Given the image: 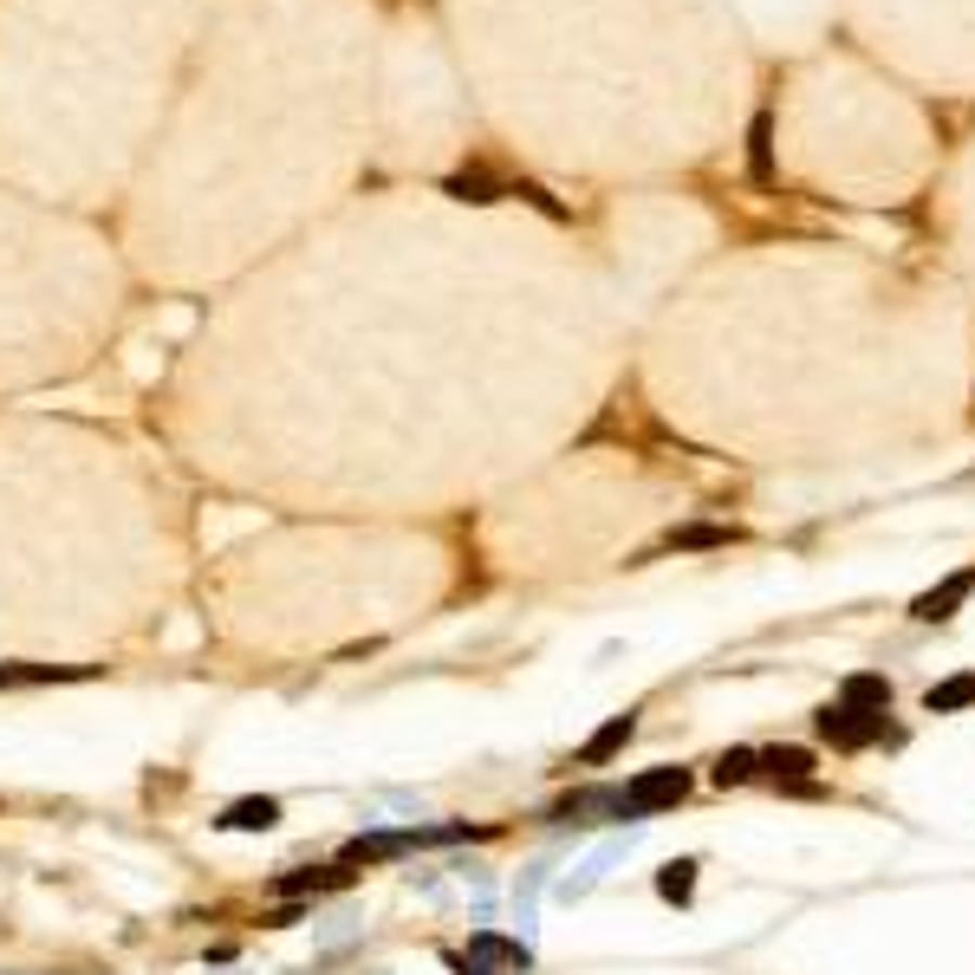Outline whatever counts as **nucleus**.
Here are the masks:
<instances>
[{"label":"nucleus","instance_id":"obj_15","mask_svg":"<svg viewBox=\"0 0 975 975\" xmlns=\"http://www.w3.org/2000/svg\"><path fill=\"white\" fill-rule=\"evenodd\" d=\"M839 703H846V709H865V716H885V709H891V677H872V670H865V677H846V683H839Z\"/></svg>","mask_w":975,"mask_h":975},{"label":"nucleus","instance_id":"obj_8","mask_svg":"<svg viewBox=\"0 0 975 975\" xmlns=\"http://www.w3.org/2000/svg\"><path fill=\"white\" fill-rule=\"evenodd\" d=\"M891 716V709H885ZM885 716H865V709H846V703H826L820 716H813V729H820V742H833V748H872V742H898V729H885Z\"/></svg>","mask_w":975,"mask_h":975},{"label":"nucleus","instance_id":"obj_13","mask_svg":"<svg viewBox=\"0 0 975 975\" xmlns=\"http://www.w3.org/2000/svg\"><path fill=\"white\" fill-rule=\"evenodd\" d=\"M215 826H221V833H273V826H280V800H273V794H247V800L221 807Z\"/></svg>","mask_w":975,"mask_h":975},{"label":"nucleus","instance_id":"obj_18","mask_svg":"<svg viewBox=\"0 0 975 975\" xmlns=\"http://www.w3.org/2000/svg\"><path fill=\"white\" fill-rule=\"evenodd\" d=\"M696 872H703L696 859H670V865L657 872V898H664V905H690V898H696Z\"/></svg>","mask_w":975,"mask_h":975},{"label":"nucleus","instance_id":"obj_10","mask_svg":"<svg viewBox=\"0 0 975 975\" xmlns=\"http://www.w3.org/2000/svg\"><path fill=\"white\" fill-rule=\"evenodd\" d=\"M351 878H358V865H345V859H338V865H319V872H280V878H273V891L299 905V898H325V891H351Z\"/></svg>","mask_w":975,"mask_h":975},{"label":"nucleus","instance_id":"obj_9","mask_svg":"<svg viewBox=\"0 0 975 975\" xmlns=\"http://www.w3.org/2000/svg\"><path fill=\"white\" fill-rule=\"evenodd\" d=\"M970 592H975V566H963V573H950L944 586L918 592V599H911V618H918V625H950V618H957V605H963Z\"/></svg>","mask_w":975,"mask_h":975},{"label":"nucleus","instance_id":"obj_7","mask_svg":"<svg viewBox=\"0 0 975 975\" xmlns=\"http://www.w3.org/2000/svg\"><path fill=\"white\" fill-rule=\"evenodd\" d=\"M690 787H696V774H690V768H644V774H631V781H625V820H651V813L677 807Z\"/></svg>","mask_w":975,"mask_h":975},{"label":"nucleus","instance_id":"obj_14","mask_svg":"<svg viewBox=\"0 0 975 975\" xmlns=\"http://www.w3.org/2000/svg\"><path fill=\"white\" fill-rule=\"evenodd\" d=\"M761 761V781H774V787H787V781H813V748H761L755 755Z\"/></svg>","mask_w":975,"mask_h":975},{"label":"nucleus","instance_id":"obj_20","mask_svg":"<svg viewBox=\"0 0 975 975\" xmlns=\"http://www.w3.org/2000/svg\"><path fill=\"white\" fill-rule=\"evenodd\" d=\"M755 150H748V163H755V176H774V124L768 117H755Z\"/></svg>","mask_w":975,"mask_h":975},{"label":"nucleus","instance_id":"obj_11","mask_svg":"<svg viewBox=\"0 0 975 975\" xmlns=\"http://www.w3.org/2000/svg\"><path fill=\"white\" fill-rule=\"evenodd\" d=\"M98 664H0V690H39V683H85Z\"/></svg>","mask_w":975,"mask_h":975},{"label":"nucleus","instance_id":"obj_17","mask_svg":"<svg viewBox=\"0 0 975 975\" xmlns=\"http://www.w3.org/2000/svg\"><path fill=\"white\" fill-rule=\"evenodd\" d=\"M709 781H716L722 794H729V787H748V781H761V761H755V748H729V755H716Z\"/></svg>","mask_w":975,"mask_h":975},{"label":"nucleus","instance_id":"obj_1","mask_svg":"<svg viewBox=\"0 0 975 975\" xmlns=\"http://www.w3.org/2000/svg\"><path fill=\"white\" fill-rule=\"evenodd\" d=\"M547 254L495 202L358 189L273 260L221 286L169 384V429L215 475L280 495L410 482L475 423Z\"/></svg>","mask_w":975,"mask_h":975},{"label":"nucleus","instance_id":"obj_16","mask_svg":"<svg viewBox=\"0 0 975 975\" xmlns=\"http://www.w3.org/2000/svg\"><path fill=\"white\" fill-rule=\"evenodd\" d=\"M970 703H975V670L944 677V683H931V690H924V709H931V716H957V709H970Z\"/></svg>","mask_w":975,"mask_h":975},{"label":"nucleus","instance_id":"obj_5","mask_svg":"<svg viewBox=\"0 0 975 975\" xmlns=\"http://www.w3.org/2000/svg\"><path fill=\"white\" fill-rule=\"evenodd\" d=\"M124 299L130 260L117 228L0 182V390L91 364Z\"/></svg>","mask_w":975,"mask_h":975},{"label":"nucleus","instance_id":"obj_19","mask_svg":"<svg viewBox=\"0 0 975 975\" xmlns=\"http://www.w3.org/2000/svg\"><path fill=\"white\" fill-rule=\"evenodd\" d=\"M735 534L729 527H670L664 534V547H683V553H696V547H729Z\"/></svg>","mask_w":975,"mask_h":975},{"label":"nucleus","instance_id":"obj_2","mask_svg":"<svg viewBox=\"0 0 975 975\" xmlns=\"http://www.w3.org/2000/svg\"><path fill=\"white\" fill-rule=\"evenodd\" d=\"M384 33V0H208L117 202L130 273L169 293L234 286L345 208L377 156Z\"/></svg>","mask_w":975,"mask_h":975},{"label":"nucleus","instance_id":"obj_4","mask_svg":"<svg viewBox=\"0 0 975 975\" xmlns=\"http://www.w3.org/2000/svg\"><path fill=\"white\" fill-rule=\"evenodd\" d=\"M208 0H0V182L104 215L143 169Z\"/></svg>","mask_w":975,"mask_h":975},{"label":"nucleus","instance_id":"obj_12","mask_svg":"<svg viewBox=\"0 0 975 975\" xmlns=\"http://www.w3.org/2000/svg\"><path fill=\"white\" fill-rule=\"evenodd\" d=\"M631 735H638V709H625V716H612L605 729H592V735L579 742V755H573V761H579V768H605V761H612Z\"/></svg>","mask_w":975,"mask_h":975},{"label":"nucleus","instance_id":"obj_3","mask_svg":"<svg viewBox=\"0 0 975 975\" xmlns=\"http://www.w3.org/2000/svg\"><path fill=\"white\" fill-rule=\"evenodd\" d=\"M469 98L527 150L638 163L703 124L696 0H436Z\"/></svg>","mask_w":975,"mask_h":975},{"label":"nucleus","instance_id":"obj_6","mask_svg":"<svg viewBox=\"0 0 975 975\" xmlns=\"http://www.w3.org/2000/svg\"><path fill=\"white\" fill-rule=\"evenodd\" d=\"M469 85L429 13H390L384 72H377V156L371 169L423 176L449 169L469 143Z\"/></svg>","mask_w":975,"mask_h":975}]
</instances>
